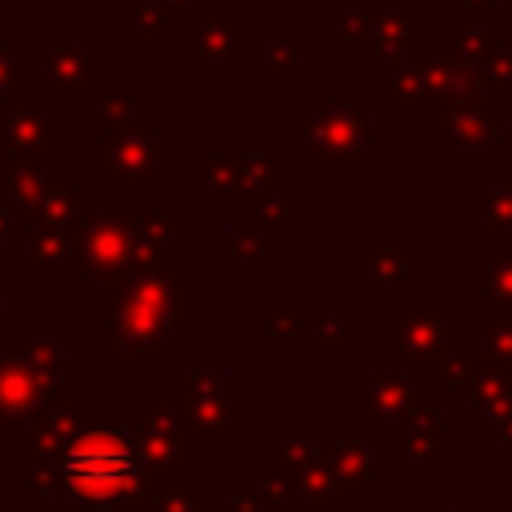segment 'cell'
Here are the masks:
<instances>
[{"label": "cell", "mask_w": 512, "mask_h": 512, "mask_svg": "<svg viewBox=\"0 0 512 512\" xmlns=\"http://www.w3.org/2000/svg\"><path fill=\"white\" fill-rule=\"evenodd\" d=\"M104 300L108 324L100 348L116 356L124 372H144L188 328V268L176 260L128 268L104 284Z\"/></svg>", "instance_id": "6da1fadb"}, {"label": "cell", "mask_w": 512, "mask_h": 512, "mask_svg": "<svg viewBox=\"0 0 512 512\" xmlns=\"http://www.w3.org/2000/svg\"><path fill=\"white\" fill-rule=\"evenodd\" d=\"M56 460V484L80 508H116V512H148L152 480L136 456V436L128 428H100L96 420L72 432Z\"/></svg>", "instance_id": "7a4b0ae2"}, {"label": "cell", "mask_w": 512, "mask_h": 512, "mask_svg": "<svg viewBox=\"0 0 512 512\" xmlns=\"http://www.w3.org/2000/svg\"><path fill=\"white\" fill-rule=\"evenodd\" d=\"M180 240H184V228L172 216H160L148 208H108L96 216H80L72 232L76 272L108 284L128 268L168 260L172 244Z\"/></svg>", "instance_id": "3957f363"}, {"label": "cell", "mask_w": 512, "mask_h": 512, "mask_svg": "<svg viewBox=\"0 0 512 512\" xmlns=\"http://www.w3.org/2000/svg\"><path fill=\"white\" fill-rule=\"evenodd\" d=\"M456 348H464V320L448 312V300L404 296L392 304V368L396 372L428 388L432 372Z\"/></svg>", "instance_id": "277c9868"}, {"label": "cell", "mask_w": 512, "mask_h": 512, "mask_svg": "<svg viewBox=\"0 0 512 512\" xmlns=\"http://www.w3.org/2000/svg\"><path fill=\"white\" fill-rule=\"evenodd\" d=\"M300 128L308 140V152L316 156L320 168H340V172H364L372 168V100H300Z\"/></svg>", "instance_id": "5b68a950"}, {"label": "cell", "mask_w": 512, "mask_h": 512, "mask_svg": "<svg viewBox=\"0 0 512 512\" xmlns=\"http://www.w3.org/2000/svg\"><path fill=\"white\" fill-rule=\"evenodd\" d=\"M172 164V140L156 136L148 116H132L128 124L104 132L100 148V184L104 188H148Z\"/></svg>", "instance_id": "8992f818"}, {"label": "cell", "mask_w": 512, "mask_h": 512, "mask_svg": "<svg viewBox=\"0 0 512 512\" xmlns=\"http://www.w3.org/2000/svg\"><path fill=\"white\" fill-rule=\"evenodd\" d=\"M160 396L176 408L188 440H224L228 428L244 420V396L212 372H180Z\"/></svg>", "instance_id": "52a82bcc"}, {"label": "cell", "mask_w": 512, "mask_h": 512, "mask_svg": "<svg viewBox=\"0 0 512 512\" xmlns=\"http://www.w3.org/2000/svg\"><path fill=\"white\" fill-rule=\"evenodd\" d=\"M392 452L388 444H380L368 428L352 424L340 428L336 444L328 448V472H332V488L336 496H352V500H368L372 488L380 480L392 476Z\"/></svg>", "instance_id": "ba28073f"}, {"label": "cell", "mask_w": 512, "mask_h": 512, "mask_svg": "<svg viewBox=\"0 0 512 512\" xmlns=\"http://www.w3.org/2000/svg\"><path fill=\"white\" fill-rule=\"evenodd\" d=\"M136 456L144 464V476L152 484L160 480H176L184 476V452H188V432L176 416V408L156 396L152 408H140L136 412Z\"/></svg>", "instance_id": "9c48e42d"}, {"label": "cell", "mask_w": 512, "mask_h": 512, "mask_svg": "<svg viewBox=\"0 0 512 512\" xmlns=\"http://www.w3.org/2000/svg\"><path fill=\"white\" fill-rule=\"evenodd\" d=\"M388 452L392 460L408 464V476L416 484L428 480L432 464H440L448 456V432H444V416L440 408L424 396L408 416H400L392 428H388Z\"/></svg>", "instance_id": "30bf717a"}, {"label": "cell", "mask_w": 512, "mask_h": 512, "mask_svg": "<svg viewBox=\"0 0 512 512\" xmlns=\"http://www.w3.org/2000/svg\"><path fill=\"white\" fill-rule=\"evenodd\" d=\"M428 388H420L404 372H360L356 376V424L376 432H388L400 416H408Z\"/></svg>", "instance_id": "8fae6325"}, {"label": "cell", "mask_w": 512, "mask_h": 512, "mask_svg": "<svg viewBox=\"0 0 512 512\" xmlns=\"http://www.w3.org/2000/svg\"><path fill=\"white\" fill-rule=\"evenodd\" d=\"M368 40L376 44V68H388V64L420 56L428 48L424 0H392L384 8H372Z\"/></svg>", "instance_id": "7c38bea8"}, {"label": "cell", "mask_w": 512, "mask_h": 512, "mask_svg": "<svg viewBox=\"0 0 512 512\" xmlns=\"http://www.w3.org/2000/svg\"><path fill=\"white\" fill-rule=\"evenodd\" d=\"M60 148V120L48 116L44 100H12L0 108V152L16 160H40Z\"/></svg>", "instance_id": "4fadbf2b"}, {"label": "cell", "mask_w": 512, "mask_h": 512, "mask_svg": "<svg viewBox=\"0 0 512 512\" xmlns=\"http://www.w3.org/2000/svg\"><path fill=\"white\" fill-rule=\"evenodd\" d=\"M52 396H56V376L32 368L16 352L0 360V424L32 420Z\"/></svg>", "instance_id": "5bb4252c"}, {"label": "cell", "mask_w": 512, "mask_h": 512, "mask_svg": "<svg viewBox=\"0 0 512 512\" xmlns=\"http://www.w3.org/2000/svg\"><path fill=\"white\" fill-rule=\"evenodd\" d=\"M464 424L480 428L484 444H496L504 436V428L512 424V372L500 368H484L472 384H468V404H464Z\"/></svg>", "instance_id": "9a60e30c"}, {"label": "cell", "mask_w": 512, "mask_h": 512, "mask_svg": "<svg viewBox=\"0 0 512 512\" xmlns=\"http://www.w3.org/2000/svg\"><path fill=\"white\" fill-rule=\"evenodd\" d=\"M192 40H196V56L200 64H208L212 76H220L232 60H240L244 52V12L240 8H200L192 20Z\"/></svg>", "instance_id": "2e32d148"}, {"label": "cell", "mask_w": 512, "mask_h": 512, "mask_svg": "<svg viewBox=\"0 0 512 512\" xmlns=\"http://www.w3.org/2000/svg\"><path fill=\"white\" fill-rule=\"evenodd\" d=\"M464 296L512 308V232L480 228V272L464 280Z\"/></svg>", "instance_id": "e0dca14e"}, {"label": "cell", "mask_w": 512, "mask_h": 512, "mask_svg": "<svg viewBox=\"0 0 512 512\" xmlns=\"http://www.w3.org/2000/svg\"><path fill=\"white\" fill-rule=\"evenodd\" d=\"M48 96H88L100 84V44H60L40 64Z\"/></svg>", "instance_id": "ac0fdd59"}, {"label": "cell", "mask_w": 512, "mask_h": 512, "mask_svg": "<svg viewBox=\"0 0 512 512\" xmlns=\"http://www.w3.org/2000/svg\"><path fill=\"white\" fill-rule=\"evenodd\" d=\"M456 100L460 104H480V108H500L512 100V48H496L472 68H456Z\"/></svg>", "instance_id": "d6986e66"}, {"label": "cell", "mask_w": 512, "mask_h": 512, "mask_svg": "<svg viewBox=\"0 0 512 512\" xmlns=\"http://www.w3.org/2000/svg\"><path fill=\"white\" fill-rule=\"evenodd\" d=\"M408 244H360L356 248V276L372 284V292L388 304L408 296Z\"/></svg>", "instance_id": "ffe728a7"}, {"label": "cell", "mask_w": 512, "mask_h": 512, "mask_svg": "<svg viewBox=\"0 0 512 512\" xmlns=\"http://www.w3.org/2000/svg\"><path fill=\"white\" fill-rule=\"evenodd\" d=\"M428 132L440 136L444 148L456 152V156L500 152V148H496V120H492V112L480 108V104H460V108H452V112H448L444 120H436Z\"/></svg>", "instance_id": "44dd1931"}, {"label": "cell", "mask_w": 512, "mask_h": 512, "mask_svg": "<svg viewBox=\"0 0 512 512\" xmlns=\"http://www.w3.org/2000/svg\"><path fill=\"white\" fill-rule=\"evenodd\" d=\"M500 40H504L500 24H488L484 16H460L456 24L444 28V40L440 44H444V52L452 56L456 68H472L484 56H492L500 48Z\"/></svg>", "instance_id": "7402d4cb"}, {"label": "cell", "mask_w": 512, "mask_h": 512, "mask_svg": "<svg viewBox=\"0 0 512 512\" xmlns=\"http://www.w3.org/2000/svg\"><path fill=\"white\" fill-rule=\"evenodd\" d=\"M192 184L204 188L216 204H232L244 196V164L240 156H196Z\"/></svg>", "instance_id": "603a6c76"}, {"label": "cell", "mask_w": 512, "mask_h": 512, "mask_svg": "<svg viewBox=\"0 0 512 512\" xmlns=\"http://www.w3.org/2000/svg\"><path fill=\"white\" fill-rule=\"evenodd\" d=\"M480 228L512 232V168H488L480 176Z\"/></svg>", "instance_id": "cb8c5ba5"}, {"label": "cell", "mask_w": 512, "mask_h": 512, "mask_svg": "<svg viewBox=\"0 0 512 512\" xmlns=\"http://www.w3.org/2000/svg\"><path fill=\"white\" fill-rule=\"evenodd\" d=\"M480 340H484V356L492 368L512 372V308L504 304H480Z\"/></svg>", "instance_id": "d4e9b609"}, {"label": "cell", "mask_w": 512, "mask_h": 512, "mask_svg": "<svg viewBox=\"0 0 512 512\" xmlns=\"http://www.w3.org/2000/svg\"><path fill=\"white\" fill-rule=\"evenodd\" d=\"M264 348L268 352H296L300 348V332H304V316L296 308V300H268L264 304Z\"/></svg>", "instance_id": "484cf974"}, {"label": "cell", "mask_w": 512, "mask_h": 512, "mask_svg": "<svg viewBox=\"0 0 512 512\" xmlns=\"http://www.w3.org/2000/svg\"><path fill=\"white\" fill-rule=\"evenodd\" d=\"M12 352L20 360H28L32 368L48 372V376H60V372H76L80 368V356L64 352V344L52 340V336H16L12 340Z\"/></svg>", "instance_id": "4316f807"}, {"label": "cell", "mask_w": 512, "mask_h": 512, "mask_svg": "<svg viewBox=\"0 0 512 512\" xmlns=\"http://www.w3.org/2000/svg\"><path fill=\"white\" fill-rule=\"evenodd\" d=\"M148 512H208V488H204V484H192V480H184V476L160 480V484L152 488Z\"/></svg>", "instance_id": "83f0119b"}, {"label": "cell", "mask_w": 512, "mask_h": 512, "mask_svg": "<svg viewBox=\"0 0 512 512\" xmlns=\"http://www.w3.org/2000/svg\"><path fill=\"white\" fill-rule=\"evenodd\" d=\"M264 72L296 76L300 72V28H268L264 32Z\"/></svg>", "instance_id": "f1b7e54d"}, {"label": "cell", "mask_w": 512, "mask_h": 512, "mask_svg": "<svg viewBox=\"0 0 512 512\" xmlns=\"http://www.w3.org/2000/svg\"><path fill=\"white\" fill-rule=\"evenodd\" d=\"M484 368H488V356H484V352L456 348V352H452V356H444V364L432 372L428 388H464V392H468V384H472Z\"/></svg>", "instance_id": "f546056e"}, {"label": "cell", "mask_w": 512, "mask_h": 512, "mask_svg": "<svg viewBox=\"0 0 512 512\" xmlns=\"http://www.w3.org/2000/svg\"><path fill=\"white\" fill-rule=\"evenodd\" d=\"M24 80H28V56L20 52V44L0 40V108L24 96Z\"/></svg>", "instance_id": "4dcf8cb0"}, {"label": "cell", "mask_w": 512, "mask_h": 512, "mask_svg": "<svg viewBox=\"0 0 512 512\" xmlns=\"http://www.w3.org/2000/svg\"><path fill=\"white\" fill-rule=\"evenodd\" d=\"M308 328L316 332L320 344H328L336 352H352L356 348V320L352 316H320V320H308Z\"/></svg>", "instance_id": "1f68e13d"}, {"label": "cell", "mask_w": 512, "mask_h": 512, "mask_svg": "<svg viewBox=\"0 0 512 512\" xmlns=\"http://www.w3.org/2000/svg\"><path fill=\"white\" fill-rule=\"evenodd\" d=\"M132 92H136V84H132V80H128V84H112V88H104V92H100V96H104V112H100V136L132 120V104H128V100H132Z\"/></svg>", "instance_id": "d6a6232c"}, {"label": "cell", "mask_w": 512, "mask_h": 512, "mask_svg": "<svg viewBox=\"0 0 512 512\" xmlns=\"http://www.w3.org/2000/svg\"><path fill=\"white\" fill-rule=\"evenodd\" d=\"M340 40H368L372 32V12L364 8H340Z\"/></svg>", "instance_id": "836d02e7"}, {"label": "cell", "mask_w": 512, "mask_h": 512, "mask_svg": "<svg viewBox=\"0 0 512 512\" xmlns=\"http://www.w3.org/2000/svg\"><path fill=\"white\" fill-rule=\"evenodd\" d=\"M140 4L156 8V12H160V16H168L172 24H176V20H192V16L204 8V0H140Z\"/></svg>", "instance_id": "e575fe53"}, {"label": "cell", "mask_w": 512, "mask_h": 512, "mask_svg": "<svg viewBox=\"0 0 512 512\" xmlns=\"http://www.w3.org/2000/svg\"><path fill=\"white\" fill-rule=\"evenodd\" d=\"M492 120H496V148L512 156V100H504L500 108H492Z\"/></svg>", "instance_id": "d590c367"}, {"label": "cell", "mask_w": 512, "mask_h": 512, "mask_svg": "<svg viewBox=\"0 0 512 512\" xmlns=\"http://www.w3.org/2000/svg\"><path fill=\"white\" fill-rule=\"evenodd\" d=\"M428 512H484V500H428Z\"/></svg>", "instance_id": "8d00e7d4"}, {"label": "cell", "mask_w": 512, "mask_h": 512, "mask_svg": "<svg viewBox=\"0 0 512 512\" xmlns=\"http://www.w3.org/2000/svg\"><path fill=\"white\" fill-rule=\"evenodd\" d=\"M20 312V300H8L4 296V272H0V328L8 324V316H16Z\"/></svg>", "instance_id": "74e56055"}, {"label": "cell", "mask_w": 512, "mask_h": 512, "mask_svg": "<svg viewBox=\"0 0 512 512\" xmlns=\"http://www.w3.org/2000/svg\"><path fill=\"white\" fill-rule=\"evenodd\" d=\"M492 8V0H460V12L464 16H484Z\"/></svg>", "instance_id": "f35d334b"}, {"label": "cell", "mask_w": 512, "mask_h": 512, "mask_svg": "<svg viewBox=\"0 0 512 512\" xmlns=\"http://www.w3.org/2000/svg\"><path fill=\"white\" fill-rule=\"evenodd\" d=\"M496 448H500V456H504V460H512V424L504 428V436L496 440Z\"/></svg>", "instance_id": "ab89813d"}, {"label": "cell", "mask_w": 512, "mask_h": 512, "mask_svg": "<svg viewBox=\"0 0 512 512\" xmlns=\"http://www.w3.org/2000/svg\"><path fill=\"white\" fill-rule=\"evenodd\" d=\"M0 40H8V4L0 0Z\"/></svg>", "instance_id": "60d3db41"}, {"label": "cell", "mask_w": 512, "mask_h": 512, "mask_svg": "<svg viewBox=\"0 0 512 512\" xmlns=\"http://www.w3.org/2000/svg\"><path fill=\"white\" fill-rule=\"evenodd\" d=\"M496 512H512V496H508V500H500V508H496Z\"/></svg>", "instance_id": "b9f144b4"}, {"label": "cell", "mask_w": 512, "mask_h": 512, "mask_svg": "<svg viewBox=\"0 0 512 512\" xmlns=\"http://www.w3.org/2000/svg\"><path fill=\"white\" fill-rule=\"evenodd\" d=\"M304 4H336V0H304Z\"/></svg>", "instance_id": "7bdbcfd3"}]
</instances>
